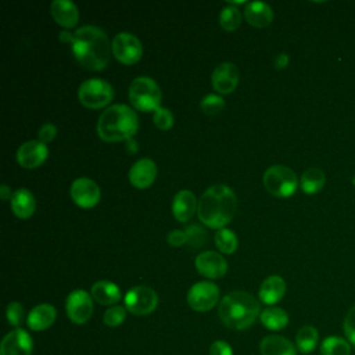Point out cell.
<instances>
[{
  "mask_svg": "<svg viewBox=\"0 0 355 355\" xmlns=\"http://www.w3.org/2000/svg\"><path fill=\"white\" fill-rule=\"evenodd\" d=\"M71 49L76 61L89 71L104 69L112 51L105 32L94 25L78 28L73 32Z\"/></svg>",
  "mask_w": 355,
  "mask_h": 355,
  "instance_id": "obj_1",
  "label": "cell"
},
{
  "mask_svg": "<svg viewBox=\"0 0 355 355\" xmlns=\"http://www.w3.org/2000/svg\"><path fill=\"white\" fill-rule=\"evenodd\" d=\"M237 209V198L234 191L226 184L209 186L198 201V219L211 229H223Z\"/></svg>",
  "mask_w": 355,
  "mask_h": 355,
  "instance_id": "obj_2",
  "label": "cell"
},
{
  "mask_svg": "<svg viewBox=\"0 0 355 355\" xmlns=\"http://www.w3.org/2000/svg\"><path fill=\"white\" fill-rule=\"evenodd\" d=\"M139 129L137 114L125 104L107 107L97 121V135L110 143L129 140Z\"/></svg>",
  "mask_w": 355,
  "mask_h": 355,
  "instance_id": "obj_3",
  "label": "cell"
},
{
  "mask_svg": "<svg viewBox=\"0 0 355 355\" xmlns=\"http://www.w3.org/2000/svg\"><path fill=\"white\" fill-rule=\"evenodd\" d=\"M259 302L255 297L240 290L226 294L218 308L220 320L236 330L250 327L259 316Z\"/></svg>",
  "mask_w": 355,
  "mask_h": 355,
  "instance_id": "obj_4",
  "label": "cell"
},
{
  "mask_svg": "<svg viewBox=\"0 0 355 355\" xmlns=\"http://www.w3.org/2000/svg\"><path fill=\"white\" fill-rule=\"evenodd\" d=\"M129 101L139 111H155L161 107L162 93L158 83L148 76H137L129 85Z\"/></svg>",
  "mask_w": 355,
  "mask_h": 355,
  "instance_id": "obj_5",
  "label": "cell"
},
{
  "mask_svg": "<svg viewBox=\"0 0 355 355\" xmlns=\"http://www.w3.org/2000/svg\"><path fill=\"white\" fill-rule=\"evenodd\" d=\"M263 186L275 197L286 198L295 193L298 178L295 172L284 165H272L263 173Z\"/></svg>",
  "mask_w": 355,
  "mask_h": 355,
  "instance_id": "obj_6",
  "label": "cell"
},
{
  "mask_svg": "<svg viewBox=\"0 0 355 355\" xmlns=\"http://www.w3.org/2000/svg\"><path fill=\"white\" fill-rule=\"evenodd\" d=\"M114 97L112 86L100 78H92L79 86L78 98L87 108H103L111 103Z\"/></svg>",
  "mask_w": 355,
  "mask_h": 355,
  "instance_id": "obj_7",
  "label": "cell"
},
{
  "mask_svg": "<svg viewBox=\"0 0 355 355\" xmlns=\"http://www.w3.org/2000/svg\"><path fill=\"white\" fill-rule=\"evenodd\" d=\"M123 302L126 311L136 316H144L155 311L158 305V295L148 286H136L125 294Z\"/></svg>",
  "mask_w": 355,
  "mask_h": 355,
  "instance_id": "obj_8",
  "label": "cell"
},
{
  "mask_svg": "<svg viewBox=\"0 0 355 355\" xmlns=\"http://www.w3.org/2000/svg\"><path fill=\"white\" fill-rule=\"evenodd\" d=\"M111 47L114 57L125 65L136 64L143 55L141 42L137 36L129 32L116 33L112 39Z\"/></svg>",
  "mask_w": 355,
  "mask_h": 355,
  "instance_id": "obj_9",
  "label": "cell"
},
{
  "mask_svg": "<svg viewBox=\"0 0 355 355\" xmlns=\"http://www.w3.org/2000/svg\"><path fill=\"white\" fill-rule=\"evenodd\" d=\"M219 301V288L209 280L193 284L187 293V304L197 312H207Z\"/></svg>",
  "mask_w": 355,
  "mask_h": 355,
  "instance_id": "obj_10",
  "label": "cell"
},
{
  "mask_svg": "<svg viewBox=\"0 0 355 355\" xmlns=\"http://www.w3.org/2000/svg\"><path fill=\"white\" fill-rule=\"evenodd\" d=\"M65 311L71 322L76 324L86 323L93 313V301L92 295L82 288L71 291L65 301Z\"/></svg>",
  "mask_w": 355,
  "mask_h": 355,
  "instance_id": "obj_11",
  "label": "cell"
},
{
  "mask_svg": "<svg viewBox=\"0 0 355 355\" xmlns=\"http://www.w3.org/2000/svg\"><path fill=\"white\" fill-rule=\"evenodd\" d=\"M71 198L80 208H93L98 204L101 191L98 184L89 178H78L71 184Z\"/></svg>",
  "mask_w": 355,
  "mask_h": 355,
  "instance_id": "obj_12",
  "label": "cell"
},
{
  "mask_svg": "<svg viewBox=\"0 0 355 355\" xmlns=\"http://www.w3.org/2000/svg\"><path fill=\"white\" fill-rule=\"evenodd\" d=\"M196 269L207 279H220L227 272L226 259L215 251H204L196 257Z\"/></svg>",
  "mask_w": 355,
  "mask_h": 355,
  "instance_id": "obj_13",
  "label": "cell"
},
{
  "mask_svg": "<svg viewBox=\"0 0 355 355\" xmlns=\"http://www.w3.org/2000/svg\"><path fill=\"white\" fill-rule=\"evenodd\" d=\"M49 155L47 146L39 140H28L17 150V161L25 169L40 166Z\"/></svg>",
  "mask_w": 355,
  "mask_h": 355,
  "instance_id": "obj_14",
  "label": "cell"
},
{
  "mask_svg": "<svg viewBox=\"0 0 355 355\" xmlns=\"http://www.w3.org/2000/svg\"><path fill=\"white\" fill-rule=\"evenodd\" d=\"M239 76V69L233 62H220L211 75V83L218 93L229 94L237 87Z\"/></svg>",
  "mask_w": 355,
  "mask_h": 355,
  "instance_id": "obj_15",
  "label": "cell"
},
{
  "mask_svg": "<svg viewBox=\"0 0 355 355\" xmlns=\"http://www.w3.org/2000/svg\"><path fill=\"white\" fill-rule=\"evenodd\" d=\"M33 343L22 329H14L4 336L0 344V355H31Z\"/></svg>",
  "mask_w": 355,
  "mask_h": 355,
  "instance_id": "obj_16",
  "label": "cell"
},
{
  "mask_svg": "<svg viewBox=\"0 0 355 355\" xmlns=\"http://www.w3.org/2000/svg\"><path fill=\"white\" fill-rule=\"evenodd\" d=\"M128 178L133 187L139 190L147 189L157 178V165L150 158H140L130 166Z\"/></svg>",
  "mask_w": 355,
  "mask_h": 355,
  "instance_id": "obj_17",
  "label": "cell"
},
{
  "mask_svg": "<svg viewBox=\"0 0 355 355\" xmlns=\"http://www.w3.org/2000/svg\"><path fill=\"white\" fill-rule=\"evenodd\" d=\"M50 12H51V17L54 18V21L58 25H61L67 29L76 26L78 21H79L78 7L71 0H54V1H51Z\"/></svg>",
  "mask_w": 355,
  "mask_h": 355,
  "instance_id": "obj_18",
  "label": "cell"
},
{
  "mask_svg": "<svg viewBox=\"0 0 355 355\" xmlns=\"http://www.w3.org/2000/svg\"><path fill=\"white\" fill-rule=\"evenodd\" d=\"M197 208H198V202L193 191L184 189L175 194L172 201V214L176 220L187 222L189 219L193 218Z\"/></svg>",
  "mask_w": 355,
  "mask_h": 355,
  "instance_id": "obj_19",
  "label": "cell"
},
{
  "mask_svg": "<svg viewBox=\"0 0 355 355\" xmlns=\"http://www.w3.org/2000/svg\"><path fill=\"white\" fill-rule=\"evenodd\" d=\"M55 318H57V311L53 305L39 304L33 309H31L26 318V324L33 331H42L49 329L55 322Z\"/></svg>",
  "mask_w": 355,
  "mask_h": 355,
  "instance_id": "obj_20",
  "label": "cell"
},
{
  "mask_svg": "<svg viewBox=\"0 0 355 355\" xmlns=\"http://www.w3.org/2000/svg\"><path fill=\"white\" fill-rule=\"evenodd\" d=\"M245 21L255 28H265L273 19L272 7L263 1H250L244 8Z\"/></svg>",
  "mask_w": 355,
  "mask_h": 355,
  "instance_id": "obj_21",
  "label": "cell"
},
{
  "mask_svg": "<svg viewBox=\"0 0 355 355\" xmlns=\"http://www.w3.org/2000/svg\"><path fill=\"white\" fill-rule=\"evenodd\" d=\"M286 294V282L277 275L266 277L258 291L259 300L266 305H273L279 302Z\"/></svg>",
  "mask_w": 355,
  "mask_h": 355,
  "instance_id": "obj_22",
  "label": "cell"
},
{
  "mask_svg": "<svg viewBox=\"0 0 355 355\" xmlns=\"http://www.w3.org/2000/svg\"><path fill=\"white\" fill-rule=\"evenodd\" d=\"M11 204V211L14 212L15 216L21 219H28L33 215L36 209V201L33 194L28 189H17L10 200Z\"/></svg>",
  "mask_w": 355,
  "mask_h": 355,
  "instance_id": "obj_23",
  "label": "cell"
},
{
  "mask_svg": "<svg viewBox=\"0 0 355 355\" xmlns=\"http://www.w3.org/2000/svg\"><path fill=\"white\" fill-rule=\"evenodd\" d=\"M261 355H297V347L282 336H266L259 344Z\"/></svg>",
  "mask_w": 355,
  "mask_h": 355,
  "instance_id": "obj_24",
  "label": "cell"
},
{
  "mask_svg": "<svg viewBox=\"0 0 355 355\" xmlns=\"http://www.w3.org/2000/svg\"><path fill=\"white\" fill-rule=\"evenodd\" d=\"M90 295L96 302H98L101 305H114L122 297L119 287L115 283L108 282V280L96 282L92 286Z\"/></svg>",
  "mask_w": 355,
  "mask_h": 355,
  "instance_id": "obj_25",
  "label": "cell"
},
{
  "mask_svg": "<svg viewBox=\"0 0 355 355\" xmlns=\"http://www.w3.org/2000/svg\"><path fill=\"white\" fill-rule=\"evenodd\" d=\"M324 183H326V175L320 168H316V166H311L305 169L300 180L301 190L305 194L319 193L323 189Z\"/></svg>",
  "mask_w": 355,
  "mask_h": 355,
  "instance_id": "obj_26",
  "label": "cell"
},
{
  "mask_svg": "<svg viewBox=\"0 0 355 355\" xmlns=\"http://www.w3.org/2000/svg\"><path fill=\"white\" fill-rule=\"evenodd\" d=\"M259 319L261 323L269 329V330H282L287 326L288 323V315L284 309L279 308V306H269L265 308L261 313H259Z\"/></svg>",
  "mask_w": 355,
  "mask_h": 355,
  "instance_id": "obj_27",
  "label": "cell"
},
{
  "mask_svg": "<svg viewBox=\"0 0 355 355\" xmlns=\"http://www.w3.org/2000/svg\"><path fill=\"white\" fill-rule=\"evenodd\" d=\"M319 340V333L313 326H302L295 334V347L301 354H311Z\"/></svg>",
  "mask_w": 355,
  "mask_h": 355,
  "instance_id": "obj_28",
  "label": "cell"
},
{
  "mask_svg": "<svg viewBox=\"0 0 355 355\" xmlns=\"http://www.w3.org/2000/svg\"><path fill=\"white\" fill-rule=\"evenodd\" d=\"M322 355H351V344L347 338L329 336L320 344Z\"/></svg>",
  "mask_w": 355,
  "mask_h": 355,
  "instance_id": "obj_29",
  "label": "cell"
},
{
  "mask_svg": "<svg viewBox=\"0 0 355 355\" xmlns=\"http://www.w3.org/2000/svg\"><path fill=\"white\" fill-rule=\"evenodd\" d=\"M214 240H215L216 248L222 254H233L237 250V245H239V240H237L236 233L230 229H226V227L219 229L215 233Z\"/></svg>",
  "mask_w": 355,
  "mask_h": 355,
  "instance_id": "obj_30",
  "label": "cell"
},
{
  "mask_svg": "<svg viewBox=\"0 0 355 355\" xmlns=\"http://www.w3.org/2000/svg\"><path fill=\"white\" fill-rule=\"evenodd\" d=\"M241 19H243L241 11L232 4L223 7L222 11L219 12V24L225 31H229V32L236 31L240 26Z\"/></svg>",
  "mask_w": 355,
  "mask_h": 355,
  "instance_id": "obj_31",
  "label": "cell"
},
{
  "mask_svg": "<svg viewBox=\"0 0 355 355\" xmlns=\"http://www.w3.org/2000/svg\"><path fill=\"white\" fill-rule=\"evenodd\" d=\"M200 108L207 115H216L225 108V101L219 94H207L201 100Z\"/></svg>",
  "mask_w": 355,
  "mask_h": 355,
  "instance_id": "obj_32",
  "label": "cell"
},
{
  "mask_svg": "<svg viewBox=\"0 0 355 355\" xmlns=\"http://www.w3.org/2000/svg\"><path fill=\"white\" fill-rule=\"evenodd\" d=\"M125 318H126V308L121 305H112L104 312L103 320L108 327H116L121 323H123Z\"/></svg>",
  "mask_w": 355,
  "mask_h": 355,
  "instance_id": "obj_33",
  "label": "cell"
},
{
  "mask_svg": "<svg viewBox=\"0 0 355 355\" xmlns=\"http://www.w3.org/2000/svg\"><path fill=\"white\" fill-rule=\"evenodd\" d=\"M154 125L161 129V130H168L172 128L173 125V114L171 112V110L165 108V107H159L158 110L154 111V116H153Z\"/></svg>",
  "mask_w": 355,
  "mask_h": 355,
  "instance_id": "obj_34",
  "label": "cell"
},
{
  "mask_svg": "<svg viewBox=\"0 0 355 355\" xmlns=\"http://www.w3.org/2000/svg\"><path fill=\"white\" fill-rule=\"evenodd\" d=\"M6 316H7V320L10 324H12L14 327L19 329V326L22 324L24 322V318H25V313H24V306L17 302V301H12L7 305V311H6Z\"/></svg>",
  "mask_w": 355,
  "mask_h": 355,
  "instance_id": "obj_35",
  "label": "cell"
},
{
  "mask_svg": "<svg viewBox=\"0 0 355 355\" xmlns=\"http://www.w3.org/2000/svg\"><path fill=\"white\" fill-rule=\"evenodd\" d=\"M343 329L345 338L349 341V344L355 345V305L349 308L347 312L344 322H343Z\"/></svg>",
  "mask_w": 355,
  "mask_h": 355,
  "instance_id": "obj_36",
  "label": "cell"
},
{
  "mask_svg": "<svg viewBox=\"0 0 355 355\" xmlns=\"http://www.w3.org/2000/svg\"><path fill=\"white\" fill-rule=\"evenodd\" d=\"M184 232H186V234H187V241H189L193 247H201V245H204L205 239H207V234H205V230H204V229H201V227L197 226V225H191V226H189Z\"/></svg>",
  "mask_w": 355,
  "mask_h": 355,
  "instance_id": "obj_37",
  "label": "cell"
},
{
  "mask_svg": "<svg viewBox=\"0 0 355 355\" xmlns=\"http://www.w3.org/2000/svg\"><path fill=\"white\" fill-rule=\"evenodd\" d=\"M57 136V128L55 125L50 123V122H46L40 126L39 132H37V137H39V141L42 143H50L51 140H54V137Z\"/></svg>",
  "mask_w": 355,
  "mask_h": 355,
  "instance_id": "obj_38",
  "label": "cell"
},
{
  "mask_svg": "<svg viewBox=\"0 0 355 355\" xmlns=\"http://www.w3.org/2000/svg\"><path fill=\"white\" fill-rule=\"evenodd\" d=\"M166 241L169 245L172 247H180L183 245L186 241H187V234L184 230H179V229H175V230H171L166 236Z\"/></svg>",
  "mask_w": 355,
  "mask_h": 355,
  "instance_id": "obj_39",
  "label": "cell"
},
{
  "mask_svg": "<svg viewBox=\"0 0 355 355\" xmlns=\"http://www.w3.org/2000/svg\"><path fill=\"white\" fill-rule=\"evenodd\" d=\"M209 355H233V349L226 341L218 340L211 344Z\"/></svg>",
  "mask_w": 355,
  "mask_h": 355,
  "instance_id": "obj_40",
  "label": "cell"
},
{
  "mask_svg": "<svg viewBox=\"0 0 355 355\" xmlns=\"http://www.w3.org/2000/svg\"><path fill=\"white\" fill-rule=\"evenodd\" d=\"M288 64V55L286 53H282L276 57V68H284Z\"/></svg>",
  "mask_w": 355,
  "mask_h": 355,
  "instance_id": "obj_41",
  "label": "cell"
},
{
  "mask_svg": "<svg viewBox=\"0 0 355 355\" xmlns=\"http://www.w3.org/2000/svg\"><path fill=\"white\" fill-rule=\"evenodd\" d=\"M11 196H12V193H11V189L7 186V184H1L0 186V198L3 200V201H6V200H11Z\"/></svg>",
  "mask_w": 355,
  "mask_h": 355,
  "instance_id": "obj_42",
  "label": "cell"
},
{
  "mask_svg": "<svg viewBox=\"0 0 355 355\" xmlns=\"http://www.w3.org/2000/svg\"><path fill=\"white\" fill-rule=\"evenodd\" d=\"M60 39H61L62 42H69V43H72L73 33H71V32H68V31H62V32H60Z\"/></svg>",
  "mask_w": 355,
  "mask_h": 355,
  "instance_id": "obj_43",
  "label": "cell"
}]
</instances>
